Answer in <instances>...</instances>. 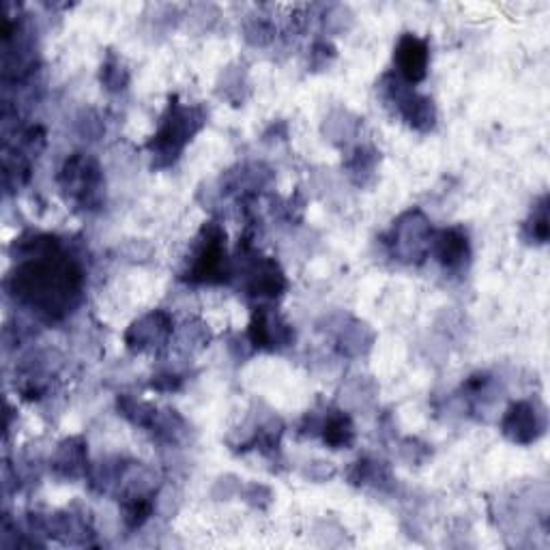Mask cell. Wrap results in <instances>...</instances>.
I'll use <instances>...</instances> for the list:
<instances>
[{"mask_svg": "<svg viewBox=\"0 0 550 550\" xmlns=\"http://www.w3.org/2000/svg\"><path fill=\"white\" fill-rule=\"evenodd\" d=\"M13 291L48 318L63 316L80 293L82 273L52 237H39L26 248V260L13 275Z\"/></svg>", "mask_w": 550, "mask_h": 550, "instance_id": "1", "label": "cell"}, {"mask_svg": "<svg viewBox=\"0 0 550 550\" xmlns=\"http://www.w3.org/2000/svg\"><path fill=\"white\" fill-rule=\"evenodd\" d=\"M205 112L198 106L179 104L177 99H170L168 110L159 125V132L149 142V149L157 159H164V164H172L185 149V144L192 140L194 134L200 132L205 125Z\"/></svg>", "mask_w": 550, "mask_h": 550, "instance_id": "2", "label": "cell"}, {"mask_svg": "<svg viewBox=\"0 0 550 550\" xmlns=\"http://www.w3.org/2000/svg\"><path fill=\"white\" fill-rule=\"evenodd\" d=\"M224 230L215 224L205 226L198 250L190 267V280L202 284L222 282L228 273L226 250H224Z\"/></svg>", "mask_w": 550, "mask_h": 550, "instance_id": "3", "label": "cell"}, {"mask_svg": "<svg viewBox=\"0 0 550 550\" xmlns=\"http://www.w3.org/2000/svg\"><path fill=\"white\" fill-rule=\"evenodd\" d=\"M59 181L63 185V190L71 198L78 200L80 205H86V207L93 205L101 190V175H99L97 162L80 153L67 159L59 175Z\"/></svg>", "mask_w": 550, "mask_h": 550, "instance_id": "4", "label": "cell"}, {"mask_svg": "<svg viewBox=\"0 0 550 550\" xmlns=\"http://www.w3.org/2000/svg\"><path fill=\"white\" fill-rule=\"evenodd\" d=\"M385 91H387V97L396 104L402 119L411 127L419 129V132H428V129H432L434 119H437V112H434V106L428 97L417 95L400 78H394V76L385 78Z\"/></svg>", "mask_w": 550, "mask_h": 550, "instance_id": "5", "label": "cell"}, {"mask_svg": "<svg viewBox=\"0 0 550 550\" xmlns=\"http://www.w3.org/2000/svg\"><path fill=\"white\" fill-rule=\"evenodd\" d=\"M394 254L400 256V260H419L426 256L430 250V226L426 217L419 211H411L402 215L398 224H394Z\"/></svg>", "mask_w": 550, "mask_h": 550, "instance_id": "6", "label": "cell"}, {"mask_svg": "<svg viewBox=\"0 0 550 550\" xmlns=\"http://www.w3.org/2000/svg\"><path fill=\"white\" fill-rule=\"evenodd\" d=\"M394 61L398 65V76L402 82L407 84L422 82L428 74V63H430V52L426 41L411 33L402 35L396 46Z\"/></svg>", "mask_w": 550, "mask_h": 550, "instance_id": "7", "label": "cell"}, {"mask_svg": "<svg viewBox=\"0 0 550 550\" xmlns=\"http://www.w3.org/2000/svg\"><path fill=\"white\" fill-rule=\"evenodd\" d=\"M544 430V424L540 422L538 413L529 402H518L510 407L508 415L503 419V434L514 443H533L540 437Z\"/></svg>", "mask_w": 550, "mask_h": 550, "instance_id": "8", "label": "cell"}, {"mask_svg": "<svg viewBox=\"0 0 550 550\" xmlns=\"http://www.w3.org/2000/svg\"><path fill=\"white\" fill-rule=\"evenodd\" d=\"M434 256H437L439 263L450 269V271H458L467 265V260L471 256V248H469V237L465 230L460 228H450V230H441L432 243Z\"/></svg>", "mask_w": 550, "mask_h": 550, "instance_id": "9", "label": "cell"}, {"mask_svg": "<svg viewBox=\"0 0 550 550\" xmlns=\"http://www.w3.org/2000/svg\"><path fill=\"white\" fill-rule=\"evenodd\" d=\"M170 318L164 312H153L144 316L140 323H136L127 334V344L132 349H149V346H157V342H164L170 334Z\"/></svg>", "mask_w": 550, "mask_h": 550, "instance_id": "10", "label": "cell"}, {"mask_svg": "<svg viewBox=\"0 0 550 550\" xmlns=\"http://www.w3.org/2000/svg\"><path fill=\"white\" fill-rule=\"evenodd\" d=\"M250 340L256 349H275L278 344L291 342V329L280 323L278 318L269 316L265 310H260L252 318Z\"/></svg>", "mask_w": 550, "mask_h": 550, "instance_id": "11", "label": "cell"}, {"mask_svg": "<svg viewBox=\"0 0 550 550\" xmlns=\"http://www.w3.org/2000/svg\"><path fill=\"white\" fill-rule=\"evenodd\" d=\"M286 288L284 273L273 260H258L252 269L248 291L254 297H278Z\"/></svg>", "mask_w": 550, "mask_h": 550, "instance_id": "12", "label": "cell"}, {"mask_svg": "<svg viewBox=\"0 0 550 550\" xmlns=\"http://www.w3.org/2000/svg\"><path fill=\"white\" fill-rule=\"evenodd\" d=\"M54 469L65 477H76L84 471V447L76 441H67L54 458Z\"/></svg>", "mask_w": 550, "mask_h": 550, "instance_id": "13", "label": "cell"}, {"mask_svg": "<svg viewBox=\"0 0 550 550\" xmlns=\"http://www.w3.org/2000/svg\"><path fill=\"white\" fill-rule=\"evenodd\" d=\"M323 439L331 447H336V450H340V447L351 445V441H353V424H351V419L346 417V415H342V413L331 415L327 419V422H325V426H323Z\"/></svg>", "mask_w": 550, "mask_h": 550, "instance_id": "14", "label": "cell"}, {"mask_svg": "<svg viewBox=\"0 0 550 550\" xmlns=\"http://www.w3.org/2000/svg\"><path fill=\"white\" fill-rule=\"evenodd\" d=\"M101 80H104V84L110 91H121L127 84V71L117 59H114V56H110V59L104 63V67H101Z\"/></svg>", "mask_w": 550, "mask_h": 550, "instance_id": "15", "label": "cell"}, {"mask_svg": "<svg viewBox=\"0 0 550 550\" xmlns=\"http://www.w3.org/2000/svg\"><path fill=\"white\" fill-rule=\"evenodd\" d=\"M531 228V239L538 241V243H546L548 239V213H546V200L542 202V205L535 209L533 213V220L529 224Z\"/></svg>", "mask_w": 550, "mask_h": 550, "instance_id": "16", "label": "cell"}]
</instances>
